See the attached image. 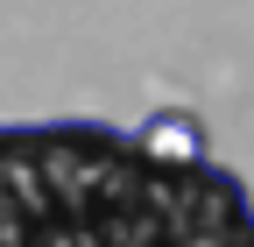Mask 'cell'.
<instances>
[{
	"label": "cell",
	"instance_id": "cell-1",
	"mask_svg": "<svg viewBox=\"0 0 254 247\" xmlns=\"http://www.w3.org/2000/svg\"><path fill=\"white\" fill-rule=\"evenodd\" d=\"M0 247H254V198L106 120H21L0 127Z\"/></svg>",
	"mask_w": 254,
	"mask_h": 247
},
{
	"label": "cell",
	"instance_id": "cell-2",
	"mask_svg": "<svg viewBox=\"0 0 254 247\" xmlns=\"http://www.w3.org/2000/svg\"><path fill=\"white\" fill-rule=\"evenodd\" d=\"M134 148L155 163H212V148H205V127L190 113H148L141 127H134Z\"/></svg>",
	"mask_w": 254,
	"mask_h": 247
}]
</instances>
